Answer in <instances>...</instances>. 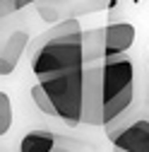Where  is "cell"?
<instances>
[{
    "instance_id": "obj_1",
    "label": "cell",
    "mask_w": 149,
    "mask_h": 152,
    "mask_svg": "<svg viewBox=\"0 0 149 152\" xmlns=\"http://www.w3.org/2000/svg\"><path fill=\"white\" fill-rule=\"evenodd\" d=\"M135 102V65L127 56L101 61V126L113 128Z\"/></svg>"
},
{
    "instance_id": "obj_13",
    "label": "cell",
    "mask_w": 149,
    "mask_h": 152,
    "mask_svg": "<svg viewBox=\"0 0 149 152\" xmlns=\"http://www.w3.org/2000/svg\"><path fill=\"white\" fill-rule=\"evenodd\" d=\"M17 7H14V0H0V20L3 17H7L10 12H14Z\"/></svg>"
},
{
    "instance_id": "obj_8",
    "label": "cell",
    "mask_w": 149,
    "mask_h": 152,
    "mask_svg": "<svg viewBox=\"0 0 149 152\" xmlns=\"http://www.w3.org/2000/svg\"><path fill=\"white\" fill-rule=\"evenodd\" d=\"M27 46H29V36H27V31L17 29V31H12V34L7 36V41H5V46H3V51H0V58H3V75L14 72L17 63H20V58H22V53L27 51Z\"/></svg>"
},
{
    "instance_id": "obj_10",
    "label": "cell",
    "mask_w": 149,
    "mask_h": 152,
    "mask_svg": "<svg viewBox=\"0 0 149 152\" xmlns=\"http://www.w3.org/2000/svg\"><path fill=\"white\" fill-rule=\"evenodd\" d=\"M53 147H55V135L48 130H31L20 142V152H51Z\"/></svg>"
},
{
    "instance_id": "obj_11",
    "label": "cell",
    "mask_w": 149,
    "mask_h": 152,
    "mask_svg": "<svg viewBox=\"0 0 149 152\" xmlns=\"http://www.w3.org/2000/svg\"><path fill=\"white\" fill-rule=\"evenodd\" d=\"M31 99H34V104H36V106H39V111H43L46 116L58 118V116H55L53 104H51V99H48V94H46V89L41 87V82H36V85L31 87Z\"/></svg>"
},
{
    "instance_id": "obj_16",
    "label": "cell",
    "mask_w": 149,
    "mask_h": 152,
    "mask_svg": "<svg viewBox=\"0 0 149 152\" xmlns=\"http://www.w3.org/2000/svg\"><path fill=\"white\" fill-rule=\"evenodd\" d=\"M147 65H149V51H147Z\"/></svg>"
},
{
    "instance_id": "obj_2",
    "label": "cell",
    "mask_w": 149,
    "mask_h": 152,
    "mask_svg": "<svg viewBox=\"0 0 149 152\" xmlns=\"http://www.w3.org/2000/svg\"><path fill=\"white\" fill-rule=\"evenodd\" d=\"M84 68L82 56V31H72L58 39H48L41 46L31 48V72L39 80L53 77L67 70Z\"/></svg>"
},
{
    "instance_id": "obj_15",
    "label": "cell",
    "mask_w": 149,
    "mask_h": 152,
    "mask_svg": "<svg viewBox=\"0 0 149 152\" xmlns=\"http://www.w3.org/2000/svg\"><path fill=\"white\" fill-rule=\"evenodd\" d=\"M0 77H3V58H0Z\"/></svg>"
},
{
    "instance_id": "obj_5",
    "label": "cell",
    "mask_w": 149,
    "mask_h": 152,
    "mask_svg": "<svg viewBox=\"0 0 149 152\" xmlns=\"http://www.w3.org/2000/svg\"><path fill=\"white\" fill-rule=\"evenodd\" d=\"M101 65L91 63L82 68V123L101 126Z\"/></svg>"
},
{
    "instance_id": "obj_6",
    "label": "cell",
    "mask_w": 149,
    "mask_h": 152,
    "mask_svg": "<svg viewBox=\"0 0 149 152\" xmlns=\"http://www.w3.org/2000/svg\"><path fill=\"white\" fill-rule=\"evenodd\" d=\"M108 138L118 152H149V118H135L127 126L108 130Z\"/></svg>"
},
{
    "instance_id": "obj_7",
    "label": "cell",
    "mask_w": 149,
    "mask_h": 152,
    "mask_svg": "<svg viewBox=\"0 0 149 152\" xmlns=\"http://www.w3.org/2000/svg\"><path fill=\"white\" fill-rule=\"evenodd\" d=\"M135 27L130 22H111L106 24V39H103V58H113L130 51L135 44Z\"/></svg>"
},
{
    "instance_id": "obj_3",
    "label": "cell",
    "mask_w": 149,
    "mask_h": 152,
    "mask_svg": "<svg viewBox=\"0 0 149 152\" xmlns=\"http://www.w3.org/2000/svg\"><path fill=\"white\" fill-rule=\"evenodd\" d=\"M55 109V116L67 126H82V68L39 80Z\"/></svg>"
},
{
    "instance_id": "obj_4",
    "label": "cell",
    "mask_w": 149,
    "mask_h": 152,
    "mask_svg": "<svg viewBox=\"0 0 149 152\" xmlns=\"http://www.w3.org/2000/svg\"><path fill=\"white\" fill-rule=\"evenodd\" d=\"M36 12L46 22L80 20L82 15H94L111 7V0H36Z\"/></svg>"
},
{
    "instance_id": "obj_12",
    "label": "cell",
    "mask_w": 149,
    "mask_h": 152,
    "mask_svg": "<svg viewBox=\"0 0 149 152\" xmlns=\"http://www.w3.org/2000/svg\"><path fill=\"white\" fill-rule=\"evenodd\" d=\"M10 128H12V102L0 89V135H5Z\"/></svg>"
},
{
    "instance_id": "obj_14",
    "label": "cell",
    "mask_w": 149,
    "mask_h": 152,
    "mask_svg": "<svg viewBox=\"0 0 149 152\" xmlns=\"http://www.w3.org/2000/svg\"><path fill=\"white\" fill-rule=\"evenodd\" d=\"M51 152H70V150H67V147H58V145H55V147H53Z\"/></svg>"
},
{
    "instance_id": "obj_9",
    "label": "cell",
    "mask_w": 149,
    "mask_h": 152,
    "mask_svg": "<svg viewBox=\"0 0 149 152\" xmlns=\"http://www.w3.org/2000/svg\"><path fill=\"white\" fill-rule=\"evenodd\" d=\"M103 39H106V27H94V29H82V56L84 65L103 61Z\"/></svg>"
}]
</instances>
